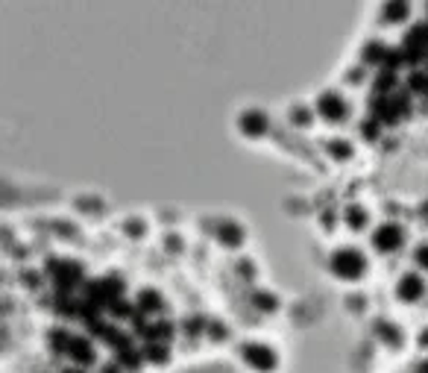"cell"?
Masks as SVG:
<instances>
[{"label": "cell", "instance_id": "obj_1", "mask_svg": "<svg viewBox=\"0 0 428 373\" xmlns=\"http://www.w3.org/2000/svg\"><path fill=\"white\" fill-rule=\"evenodd\" d=\"M370 109H373V118L375 121H382V124H396L405 112H408V97L399 94V91H393L387 97L382 94H373L370 97Z\"/></svg>", "mask_w": 428, "mask_h": 373}, {"label": "cell", "instance_id": "obj_2", "mask_svg": "<svg viewBox=\"0 0 428 373\" xmlns=\"http://www.w3.org/2000/svg\"><path fill=\"white\" fill-rule=\"evenodd\" d=\"M332 270L337 273L340 280H361L367 270V259L361 250H352V247H340L335 256H332Z\"/></svg>", "mask_w": 428, "mask_h": 373}, {"label": "cell", "instance_id": "obj_3", "mask_svg": "<svg viewBox=\"0 0 428 373\" xmlns=\"http://www.w3.org/2000/svg\"><path fill=\"white\" fill-rule=\"evenodd\" d=\"M53 341L62 344V353H68L76 365H91V362H94V347H91L88 338H76V335L53 332Z\"/></svg>", "mask_w": 428, "mask_h": 373}, {"label": "cell", "instance_id": "obj_4", "mask_svg": "<svg viewBox=\"0 0 428 373\" xmlns=\"http://www.w3.org/2000/svg\"><path fill=\"white\" fill-rule=\"evenodd\" d=\"M243 362L250 367H255L258 373H270L279 359L267 344H243Z\"/></svg>", "mask_w": 428, "mask_h": 373}, {"label": "cell", "instance_id": "obj_5", "mask_svg": "<svg viewBox=\"0 0 428 373\" xmlns=\"http://www.w3.org/2000/svg\"><path fill=\"white\" fill-rule=\"evenodd\" d=\"M317 112L328 121V124H340L343 118H347V100H343L340 94H335V91H326V94H320V100H317Z\"/></svg>", "mask_w": 428, "mask_h": 373}, {"label": "cell", "instance_id": "obj_6", "mask_svg": "<svg viewBox=\"0 0 428 373\" xmlns=\"http://www.w3.org/2000/svg\"><path fill=\"white\" fill-rule=\"evenodd\" d=\"M47 273H51V280H53L62 291H68V288H74V285L79 282L82 268H79L76 262H51V265H47Z\"/></svg>", "mask_w": 428, "mask_h": 373}, {"label": "cell", "instance_id": "obj_7", "mask_svg": "<svg viewBox=\"0 0 428 373\" xmlns=\"http://www.w3.org/2000/svg\"><path fill=\"white\" fill-rule=\"evenodd\" d=\"M402 226L396 223H384V226H378L375 235H373V244L375 250H382V253H390V250H396L402 244Z\"/></svg>", "mask_w": 428, "mask_h": 373}, {"label": "cell", "instance_id": "obj_8", "mask_svg": "<svg viewBox=\"0 0 428 373\" xmlns=\"http://www.w3.org/2000/svg\"><path fill=\"white\" fill-rule=\"evenodd\" d=\"M422 291H425V282H422V277H417V273H405V277L399 280V285H396V294H399L405 303L420 300Z\"/></svg>", "mask_w": 428, "mask_h": 373}, {"label": "cell", "instance_id": "obj_9", "mask_svg": "<svg viewBox=\"0 0 428 373\" xmlns=\"http://www.w3.org/2000/svg\"><path fill=\"white\" fill-rule=\"evenodd\" d=\"M241 129H243V136H265L267 115H265V112H258V109L243 112V115H241Z\"/></svg>", "mask_w": 428, "mask_h": 373}, {"label": "cell", "instance_id": "obj_10", "mask_svg": "<svg viewBox=\"0 0 428 373\" xmlns=\"http://www.w3.org/2000/svg\"><path fill=\"white\" fill-rule=\"evenodd\" d=\"M387 56H390V51H387L382 41H370V44L364 47V62H367V65H378L382 71H384V65H387Z\"/></svg>", "mask_w": 428, "mask_h": 373}, {"label": "cell", "instance_id": "obj_11", "mask_svg": "<svg viewBox=\"0 0 428 373\" xmlns=\"http://www.w3.org/2000/svg\"><path fill=\"white\" fill-rule=\"evenodd\" d=\"M375 335L382 338L384 344H390V347H399L402 344V329H396L387 320H375Z\"/></svg>", "mask_w": 428, "mask_h": 373}, {"label": "cell", "instance_id": "obj_12", "mask_svg": "<svg viewBox=\"0 0 428 373\" xmlns=\"http://www.w3.org/2000/svg\"><path fill=\"white\" fill-rule=\"evenodd\" d=\"M218 241L226 247H238L241 241H243V233H241V226L238 223H223L220 230H218Z\"/></svg>", "mask_w": 428, "mask_h": 373}, {"label": "cell", "instance_id": "obj_13", "mask_svg": "<svg viewBox=\"0 0 428 373\" xmlns=\"http://www.w3.org/2000/svg\"><path fill=\"white\" fill-rule=\"evenodd\" d=\"M138 309H141V312H159V309H161L159 291H153V288L138 291Z\"/></svg>", "mask_w": 428, "mask_h": 373}, {"label": "cell", "instance_id": "obj_14", "mask_svg": "<svg viewBox=\"0 0 428 373\" xmlns=\"http://www.w3.org/2000/svg\"><path fill=\"white\" fill-rule=\"evenodd\" d=\"M393 89H396V74H393V71H378V77H375V94L387 97V94H393Z\"/></svg>", "mask_w": 428, "mask_h": 373}, {"label": "cell", "instance_id": "obj_15", "mask_svg": "<svg viewBox=\"0 0 428 373\" xmlns=\"http://www.w3.org/2000/svg\"><path fill=\"white\" fill-rule=\"evenodd\" d=\"M408 4H387L384 9H382V18L387 21V24H396V21H405L408 18Z\"/></svg>", "mask_w": 428, "mask_h": 373}, {"label": "cell", "instance_id": "obj_16", "mask_svg": "<svg viewBox=\"0 0 428 373\" xmlns=\"http://www.w3.org/2000/svg\"><path fill=\"white\" fill-rule=\"evenodd\" d=\"M343 218H347V223L352 226V230H364L367 226V212L361 206H347V215Z\"/></svg>", "mask_w": 428, "mask_h": 373}, {"label": "cell", "instance_id": "obj_17", "mask_svg": "<svg viewBox=\"0 0 428 373\" xmlns=\"http://www.w3.org/2000/svg\"><path fill=\"white\" fill-rule=\"evenodd\" d=\"M326 150L332 153L335 159L343 162V159H349V156H352V144H349V141H340V138H332V141L326 144Z\"/></svg>", "mask_w": 428, "mask_h": 373}, {"label": "cell", "instance_id": "obj_18", "mask_svg": "<svg viewBox=\"0 0 428 373\" xmlns=\"http://www.w3.org/2000/svg\"><path fill=\"white\" fill-rule=\"evenodd\" d=\"M144 355H147V359H150V362H156V365H161V362H168V347H164L161 341H156V344H147L144 347Z\"/></svg>", "mask_w": 428, "mask_h": 373}, {"label": "cell", "instance_id": "obj_19", "mask_svg": "<svg viewBox=\"0 0 428 373\" xmlns=\"http://www.w3.org/2000/svg\"><path fill=\"white\" fill-rule=\"evenodd\" d=\"M408 89L414 94H428V71H414L408 79Z\"/></svg>", "mask_w": 428, "mask_h": 373}, {"label": "cell", "instance_id": "obj_20", "mask_svg": "<svg viewBox=\"0 0 428 373\" xmlns=\"http://www.w3.org/2000/svg\"><path fill=\"white\" fill-rule=\"evenodd\" d=\"M253 303H255V309H261V312H276V297L273 294H267V291H255L253 294Z\"/></svg>", "mask_w": 428, "mask_h": 373}, {"label": "cell", "instance_id": "obj_21", "mask_svg": "<svg viewBox=\"0 0 428 373\" xmlns=\"http://www.w3.org/2000/svg\"><path fill=\"white\" fill-rule=\"evenodd\" d=\"M290 121H293L296 126H308V124H311V109H305V106H293V109H290Z\"/></svg>", "mask_w": 428, "mask_h": 373}, {"label": "cell", "instance_id": "obj_22", "mask_svg": "<svg viewBox=\"0 0 428 373\" xmlns=\"http://www.w3.org/2000/svg\"><path fill=\"white\" fill-rule=\"evenodd\" d=\"M378 133H382V126H378V121H375V118H370V121H364V124H361V136H364L367 141L378 138Z\"/></svg>", "mask_w": 428, "mask_h": 373}, {"label": "cell", "instance_id": "obj_23", "mask_svg": "<svg viewBox=\"0 0 428 373\" xmlns=\"http://www.w3.org/2000/svg\"><path fill=\"white\" fill-rule=\"evenodd\" d=\"M118 362L123 365V367H138V362H141V355L135 353V350H121V355H118Z\"/></svg>", "mask_w": 428, "mask_h": 373}, {"label": "cell", "instance_id": "obj_24", "mask_svg": "<svg viewBox=\"0 0 428 373\" xmlns=\"http://www.w3.org/2000/svg\"><path fill=\"white\" fill-rule=\"evenodd\" d=\"M414 262H417L422 270H428V244L417 247V253H414Z\"/></svg>", "mask_w": 428, "mask_h": 373}, {"label": "cell", "instance_id": "obj_25", "mask_svg": "<svg viewBox=\"0 0 428 373\" xmlns=\"http://www.w3.org/2000/svg\"><path fill=\"white\" fill-rule=\"evenodd\" d=\"M126 233L133 235V238L144 235V221H141V223H138V221H129V223H126Z\"/></svg>", "mask_w": 428, "mask_h": 373}, {"label": "cell", "instance_id": "obj_26", "mask_svg": "<svg viewBox=\"0 0 428 373\" xmlns=\"http://www.w3.org/2000/svg\"><path fill=\"white\" fill-rule=\"evenodd\" d=\"M208 335H211V338H223V335H226V329L220 327V320L211 323V327H208Z\"/></svg>", "mask_w": 428, "mask_h": 373}, {"label": "cell", "instance_id": "obj_27", "mask_svg": "<svg viewBox=\"0 0 428 373\" xmlns=\"http://www.w3.org/2000/svg\"><path fill=\"white\" fill-rule=\"evenodd\" d=\"M420 347H428V329L420 332Z\"/></svg>", "mask_w": 428, "mask_h": 373}, {"label": "cell", "instance_id": "obj_28", "mask_svg": "<svg viewBox=\"0 0 428 373\" xmlns=\"http://www.w3.org/2000/svg\"><path fill=\"white\" fill-rule=\"evenodd\" d=\"M417 373H428V362H422V365H417Z\"/></svg>", "mask_w": 428, "mask_h": 373}, {"label": "cell", "instance_id": "obj_29", "mask_svg": "<svg viewBox=\"0 0 428 373\" xmlns=\"http://www.w3.org/2000/svg\"><path fill=\"white\" fill-rule=\"evenodd\" d=\"M422 218H425V221H428V203H425V206H422Z\"/></svg>", "mask_w": 428, "mask_h": 373}, {"label": "cell", "instance_id": "obj_30", "mask_svg": "<svg viewBox=\"0 0 428 373\" xmlns=\"http://www.w3.org/2000/svg\"><path fill=\"white\" fill-rule=\"evenodd\" d=\"M65 373H82V370H65Z\"/></svg>", "mask_w": 428, "mask_h": 373}, {"label": "cell", "instance_id": "obj_31", "mask_svg": "<svg viewBox=\"0 0 428 373\" xmlns=\"http://www.w3.org/2000/svg\"><path fill=\"white\" fill-rule=\"evenodd\" d=\"M106 373H114V367H106Z\"/></svg>", "mask_w": 428, "mask_h": 373}]
</instances>
